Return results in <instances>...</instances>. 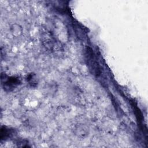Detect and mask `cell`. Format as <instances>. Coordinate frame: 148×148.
<instances>
[{
  "label": "cell",
  "mask_w": 148,
  "mask_h": 148,
  "mask_svg": "<svg viewBox=\"0 0 148 148\" xmlns=\"http://www.w3.org/2000/svg\"><path fill=\"white\" fill-rule=\"evenodd\" d=\"M85 58L86 64L90 72L97 77L99 76L101 73V66L93 50L90 47H87L85 50Z\"/></svg>",
  "instance_id": "obj_1"
},
{
  "label": "cell",
  "mask_w": 148,
  "mask_h": 148,
  "mask_svg": "<svg viewBox=\"0 0 148 148\" xmlns=\"http://www.w3.org/2000/svg\"><path fill=\"white\" fill-rule=\"evenodd\" d=\"M1 82L4 90L6 91H12L21 83L18 77L9 76L5 74L1 75Z\"/></svg>",
  "instance_id": "obj_2"
},
{
  "label": "cell",
  "mask_w": 148,
  "mask_h": 148,
  "mask_svg": "<svg viewBox=\"0 0 148 148\" xmlns=\"http://www.w3.org/2000/svg\"><path fill=\"white\" fill-rule=\"evenodd\" d=\"M42 38H43V43L45 47L50 50L53 49L56 44V40L54 37H53L49 34V32H46L44 35L42 36Z\"/></svg>",
  "instance_id": "obj_3"
},
{
  "label": "cell",
  "mask_w": 148,
  "mask_h": 148,
  "mask_svg": "<svg viewBox=\"0 0 148 148\" xmlns=\"http://www.w3.org/2000/svg\"><path fill=\"white\" fill-rule=\"evenodd\" d=\"M13 133V130H11L5 126H2L1 129L0 138L1 140H6L10 138Z\"/></svg>",
  "instance_id": "obj_4"
},
{
  "label": "cell",
  "mask_w": 148,
  "mask_h": 148,
  "mask_svg": "<svg viewBox=\"0 0 148 148\" xmlns=\"http://www.w3.org/2000/svg\"><path fill=\"white\" fill-rule=\"evenodd\" d=\"M26 80L30 86L32 87H36L38 86V79L35 73H30L27 75Z\"/></svg>",
  "instance_id": "obj_5"
},
{
  "label": "cell",
  "mask_w": 148,
  "mask_h": 148,
  "mask_svg": "<svg viewBox=\"0 0 148 148\" xmlns=\"http://www.w3.org/2000/svg\"><path fill=\"white\" fill-rule=\"evenodd\" d=\"M11 31L13 35L17 36L22 33V28L18 24H14L11 27Z\"/></svg>",
  "instance_id": "obj_6"
}]
</instances>
